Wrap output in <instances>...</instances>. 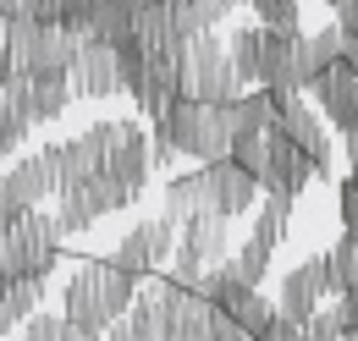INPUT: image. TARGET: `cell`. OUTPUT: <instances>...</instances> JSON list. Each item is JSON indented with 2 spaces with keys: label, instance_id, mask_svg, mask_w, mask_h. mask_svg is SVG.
<instances>
[{
  "label": "cell",
  "instance_id": "cell-4",
  "mask_svg": "<svg viewBox=\"0 0 358 341\" xmlns=\"http://www.w3.org/2000/svg\"><path fill=\"white\" fill-rule=\"evenodd\" d=\"M243 88H248V83L237 78L231 50H226V39H215V28L199 34V39H187V50H182V94H187V99L231 105Z\"/></svg>",
  "mask_w": 358,
  "mask_h": 341
},
{
  "label": "cell",
  "instance_id": "cell-10",
  "mask_svg": "<svg viewBox=\"0 0 358 341\" xmlns=\"http://www.w3.org/2000/svg\"><path fill=\"white\" fill-rule=\"evenodd\" d=\"M303 28H265V50H259V88H281V94H303Z\"/></svg>",
  "mask_w": 358,
  "mask_h": 341
},
{
  "label": "cell",
  "instance_id": "cell-6",
  "mask_svg": "<svg viewBox=\"0 0 358 341\" xmlns=\"http://www.w3.org/2000/svg\"><path fill=\"white\" fill-rule=\"evenodd\" d=\"M133 198H138V193L122 182V176H116V170H99L94 182H83V187H66V193H61V215H55V220H61V231L72 237V231H89L99 215L127 210Z\"/></svg>",
  "mask_w": 358,
  "mask_h": 341
},
{
  "label": "cell",
  "instance_id": "cell-12",
  "mask_svg": "<svg viewBox=\"0 0 358 341\" xmlns=\"http://www.w3.org/2000/svg\"><path fill=\"white\" fill-rule=\"evenodd\" d=\"M314 105L325 110V122L342 132V138H353L358 132V72L348 66V61H336V66H325L320 78L309 83Z\"/></svg>",
  "mask_w": 358,
  "mask_h": 341
},
{
  "label": "cell",
  "instance_id": "cell-3",
  "mask_svg": "<svg viewBox=\"0 0 358 341\" xmlns=\"http://www.w3.org/2000/svg\"><path fill=\"white\" fill-rule=\"evenodd\" d=\"M61 242H66L61 220L45 215V210H28L0 237V281H22V275L50 281V270H55V259H61Z\"/></svg>",
  "mask_w": 358,
  "mask_h": 341
},
{
  "label": "cell",
  "instance_id": "cell-38",
  "mask_svg": "<svg viewBox=\"0 0 358 341\" xmlns=\"http://www.w3.org/2000/svg\"><path fill=\"white\" fill-rule=\"evenodd\" d=\"M99 341H138V336H133V331H127V319H116V325H110V331H105V336H99Z\"/></svg>",
  "mask_w": 358,
  "mask_h": 341
},
{
  "label": "cell",
  "instance_id": "cell-7",
  "mask_svg": "<svg viewBox=\"0 0 358 341\" xmlns=\"http://www.w3.org/2000/svg\"><path fill=\"white\" fill-rule=\"evenodd\" d=\"M116 132H122V122H94V127L83 132V138H72V143H50V160H55V176H61V193L94 182L99 170L110 166Z\"/></svg>",
  "mask_w": 358,
  "mask_h": 341
},
{
  "label": "cell",
  "instance_id": "cell-37",
  "mask_svg": "<svg viewBox=\"0 0 358 341\" xmlns=\"http://www.w3.org/2000/svg\"><path fill=\"white\" fill-rule=\"evenodd\" d=\"M61 341H99V336H94V331H83V325H72V319H66V325H61Z\"/></svg>",
  "mask_w": 358,
  "mask_h": 341
},
{
  "label": "cell",
  "instance_id": "cell-15",
  "mask_svg": "<svg viewBox=\"0 0 358 341\" xmlns=\"http://www.w3.org/2000/svg\"><path fill=\"white\" fill-rule=\"evenodd\" d=\"M0 193H6L17 210H39L50 193H61V176H55V160H50V149L28 154V160H17V166L0 176Z\"/></svg>",
  "mask_w": 358,
  "mask_h": 341
},
{
  "label": "cell",
  "instance_id": "cell-18",
  "mask_svg": "<svg viewBox=\"0 0 358 341\" xmlns=\"http://www.w3.org/2000/svg\"><path fill=\"white\" fill-rule=\"evenodd\" d=\"M199 215H215V193H210V170H187L166 182V220L171 226H193Z\"/></svg>",
  "mask_w": 358,
  "mask_h": 341
},
{
  "label": "cell",
  "instance_id": "cell-2",
  "mask_svg": "<svg viewBox=\"0 0 358 341\" xmlns=\"http://www.w3.org/2000/svg\"><path fill=\"white\" fill-rule=\"evenodd\" d=\"M149 127H166L171 143H177V154H193V160H204V166L231 160V143H237L231 105H204V99H187V94H177V105H171L160 122H149Z\"/></svg>",
  "mask_w": 358,
  "mask_h": 341
},
{
  "label": "cell",
  "instance_id": "cell-16",
  "mask_svg": "<svg viewBox=\"0 0 358 341\" xmlns=\"http://www.w3.org/2000/svg\"><path fill=\"white\" fill-rule=\"evenodd\" d=\"M221 259H226V215H199L193 226H182V237H177V270L182 275H204Z\"/></svg>",
  "mask_w": 358,
  "mask_h": 341
},
{
  "label": "cell",
  "instance_id": "cell-17",
  "mask_svg": "<svg viewBox=\"0 0 358 341\" xmlns=\"http://www.w3.org/2000/svg\"><path fill=\"white\" fill-rule=\"evenodd\" d=\"M210 170V193H215V215H226V220H237V215H248L254 204H259V193H265V182L254 176V170H243L237 160H215Z\"/></svg>",
  "mask_w": 358,
  "mask_h": 341
},
{
  "label": "cell",
  "instance_id": "cell-8",
  "mask_svg": "<svg viewBox=\"0 0 358 341\" xmlns=\"http://www.w3.org/2000/svg\"><path fill=\"white\" fill-rule=\"evenodd\" d=\"M270 99H275V127L287 132L303 154L314 160L320 176H331V138H325V122H320V110L303 105L298 94H281V88H270Z\"/></svg>",
  "mask_w": 358,
  "mask_h": 341
},
{
  "label": "cell",
  "instance_id": "cell-33",
  "mask_svg": "<svg viewBox=\"0 0 358 341\" xmlns=\"http://www.w3.org/2000/svg\"><path fill=\"white\" fill-rule=\"evenodd\" d=\"M259 341H314V336H309V325H292L287 314H275V325H270Z\"/></svg>",
  "mask_w": 358,
  "mask_h": 341
},
{
  "label": "cell",
  "instance_id": "cell-39",
  "mask_svg": "<svg viewBox=\"0 0 358 341\" xmlns=\"http://www.w3.org/2000/svg\"><path fill=\"white\" fill-rule=\"evenodd\" d=\"M348 166L358 170V132H353V138H348Z\"/></svg>",
  "mask_w": 358,
  "mask_h": 341
},
{
  "label": "cell",
  "instance_id": "cell-27",
  "mask_svg": "<svg viewBox=\"0 0 358 341\" xmlns=\"http://www.w3.org/2000/svg\"><path fill=\"white\" fill-rule=\"evenodd\" d=\"M331 281H336V298L358 281V242L353 237H336V248H331Z\"/></svg>",
  "mask_w": 358,
  "mask_h": 341
},
{
  "label": "cell",
  "instance_id": "cell-19",
  "mask_svg": "<svg viewBox=\"0 0 358 341\" xmlns=\"http://www.w3.org/2000/svg\"><path fill=\"white\" fill-rule=\"evenodd\" d=\"M149 166H155V154H149V132L138 127V122H122V132H116V149H110V166L133 193H143V182H149Z\"/></svg>",
  "mask_w": 358,
  "mask_h": 341
},
{
  "label": "cell",
  "instance_id": "cell-41",
  "mask_svg": "<svg viewBox=\"0 0 358 341\" xmlns=\"http://www.w3.org/2000/svg\"><path fill=\"white\" fill-rule=\"evenodd\" d=\"M6 78H11V72H6V55H0V88H6Z\"/></svg>",
  "mask_w": 358,
  "mask_h": 341
},
{
  "label": "cell",
  "instance_id": "cell-5",
  "mask_svg": "<svg viewBox=\"0 0 358 341\" xmlns=\"http://www.w3.org/2000/svg\"><path fill=\"white\" fill-rule=\"evenodd\" d=\"M160 298H166V341H215V303L204 298L199 275L171 270L160 281Z\"/></svg>",
  "mask_w": 358,
  "mask_h": 341
},
{
  "label": "cell",
  "instance_id": "cell-24",
  "mask_svg": "<svg viewBox=\"0 0 358 341\" xmlns=\"http://www.w3.org/2000/svg\"><path fill=\"white\" fill-rule=\"evenodd\" d=\"M226 50H231L237 78H243V83H259V50H265V28H237V34L226 39Z\"/></svg>",
  "mask_w": 358,
  "mask_h": 341
},
{
  "label": "cell",
  "instance_id": "cell-1",
  "mask_svg": "<svg viewBox=\"0 0 358 341\" xmlns=\"http://www.w3.org/2000/svg\"><path fill=\"white\" fill-rule=\"evenodd\" d=\"M138 298V281L116 264V259H83V270L66 281V292H61V308H66V319L72 325H83L94 336H105Z\"/></svg>",
  "mask_w": 358,
  "mask_h": 341
},
{
  "label": "cell",
  "instance_id": "cell-43",
  "mask_svg": "<svg viewBox=\"0 0 358 341\" xmlns=\"http://www.w3.org/2000/svg\"><path fill=\"white\" fill-rule=\"evenodd\" d=\"M0 336H6V331H0Z\"/></svg>",
  "mask_w": 358,
  "mask_h": 341
},
{
  "label": "cell",
  "instance_id": "cell-21",
  "mask_svg": "<svg viewBox=\"0 0 358 341\" xmlns=\"http://www.w3.org/2000/svg\"><path fill=\"white\" fill-rule=\"evenodd\" d=\"M342 55H348V34H342V22H331V28L309 34V39H303V94H309V83L325 72V66H336Z\"/></svg>",
  "mask_w": 358,
  "mask_h": 341
},
{
  "label": "cell",
  "instance_id": "cell-36",
  "mask_svg": "<svg viewBox=\"0 0 358 341\" xmlns=\"http://www.w3.org/2000/svg\"><path fill=\"white\" fill-rule=\"evenodd\" d=\"M342 308H348V331H358V281L342 292Z\"/></svg>",
  "mask_w": 358,
  "mask_h": 341
},
{
  "label": "cell",
  "instance_id": "cell-26",
  "mask_svg": "<svg viewBox=\"0 0 358 341\" xmlns=\"http://www.w3.org/2000/svg\"><path fill=\"white\" fill-rule=\"evenodd\" d=\"M221 314H231V319H237L243 331H254V336H265L270 325H275V314H281V308H275V303H265L259 292H248V298L237 303V308H221Z\"/></svg>",
  "mask_w": 358,
  "mask_h": 341
},
{
  "label": "cell",
  "instance_id": "cell-14",
  "mask_svg": "<svg viewBox=\"0 0 358 341\" xmlns=\"http://www.w3.org/2000/svg\"><path fill=\"white\" fill-rule=\"evenodd\" d=\"M270 166H265V193H287V198H298V193H303V187H309L314 176H320V170H314V160L309 154H303V149H298V143H292V138H287V132L275 127V122H270Z\"/></svg>",
  "mask_w": 358,
  "mask_h": 341
},
{
  "label": "cell",
  "instance_id": "cell-32",
  "mask_svg": "<svg viewBox=\"0 0 358 341\" xmlns=\"http://www.w3.org/2000/svg\"><path fill=\"white\" fill-rule=\"evenodd\" d=\"M336 215H342V237L358 242V170L336 187Z\"/></svg>",
  "mask_w": 358,
  "mask_h": 341
},
{
  "label": "cell",
  "instance_id": "cell-42",
  "mask_svg": "<svg viewBox=\"0 0 358 341\" xmlns=\"http://www.w3.org/2000/svg\"><path fill=\"white\" fill-rule=\"evenodd\" d=\"M171 6H187V0H171Z\"/></svg>",
  "mask_w": 358,
  "mask_h": 341
},
{
  "label": "cell",
  "instance_id": "cell-13",
  "mask_svg": "<svg viewBox=\"0 0 358 341\" xmlns=\"http://www.w3.org/2000/svg\"><path fill=\"white\" fill-rule=\"evenodd\" d=\"M66 83H72V99H110V94H122V61H116V44H94L89 39L83 50H78Z\"/></svg>",
  "mask_w": 358,
  "mask_h": 341
},
{
  "label": "cell",
  "instance_id": "cell-30",
  "mask_svg": "<svg viewBox=\"0 0 358 341\" xmlns=\"http://www.w3.org/2000/svg\"><path fill=\"white\" fill-rule=\"evenodd\" d=\"M309 336L314 341H342V336H348V308H342V298L331 303V308H320V314L309 319Z\"/></svg>",
  "mask_w": 358,
  "mask_h": 341
},
{
  "label": "cell",
  "instance_id": "cell-31",
  "mask_svg": "<svg viewBox=\"0 0 358 341\" xmlns=\"http://www.w3.org/2000/svg\"><path fill=\"white\" fill-rule=\"evenodd\" d=\"M259 28H298V0H248Z\"/></svg>",
  "mask_w": 358,
  "mask_h": 341
},
{
  "label": "cell",
  "instance_id": "cell-28",
  "mask_svg": "<svg viewBox=\"0 0 358 341\" xmlns=\"http://www.w3.org/2000/svg\"><path fill=\"white\" fill-rule=\"evenodd\" d=\"M28 127H34V122H28V116H22V110L6 99V88H0V160H6V154H11L22 138H28Z\"/></svg>",
  "mask_w": 358,
  "mask_h": 341
},
{
  "label": "cell",
  "instance_id": "cell-25",
  "mask_svg": "<svg viewBox=\"0 0 358 341\" xmlns=\"http://www.w3.org/2000/svg\"><path fill=\"white\" fill-rule=\"evenodd\" d=\"M231 160L243 170H254L259 182H265V166H270V132H237V143H231Z\"/></svg>",
  "mask_w": 358,
  "mask_h": 341
},
{
  "label": "cell",
  "instance_id": "cell-9",
  "mask_svg": "<svg viewBox=\"0 0 358 341\" xmlns=\"http://www.w3.org/2000/svg\"><path fill=\"white\" fill-rule=\"evenodd\" d=\"M177 237H182V231L166 220V215H160V220H143V226H133V231L122 237V248H116L110 259H116V264H122L133 281H143L149 270H160L166 259H177Z\"/></svg>",
  "mask_w": 358,
  "mask_h": 341
},
{
  "label": "cell",
  "instance_id": "cell-34",
  "mask_svg": "<svg viewBox=\"0 0 358 341\" xmlns=\"http://www.w3.org/2000/svg\"><path fill=\"white\" fill-rule=\"evenodd\" d=\"M215 341H259V336H254V331H243L231 314H221V308H215Z\"/></svg>",
  "mask_w": 358,
  "mask_h": 341
},
{
  "label": "cell",
  "instance_id": "cell-11",
  "mask_svg": "<svg viewBox=\"0 0 358 341\" xmlns=\"http://www.w3.org/2000/svg\"><path fill=\"white\" fill-rule=\"evenodd\" d=\"M325 292H336V281H331V254H314V259H303L298 270H287L275 308H281L292 325H309L314 314H320V298H325Z\"/></svg>",
  "mask_w": 358,
  "mask_h": 341
},
{
  "label": "cell",
  "instance_id": "cell-22",
  "mask_svg": "<svg viewBox=\"0 0 358 341\" xmlns=\"http://www.w3.org/2000/svg\"><path fill=\"white\" fill-rule=\"evenodd\" d=\"M138 34V11L133 6H122V0H105L99 11H94V22H89V39L94 44H127Z\"/></svg>",
  "mask_w": 358,
  "mask_h": 341
},
{
  "label": "cell",
  "instance_id": "cell-20",
  "mask_svg": "<svg viewBox=\"0 0 358 341\" xmlns=\"http://www.w3.org/2000/svg\"><path fill=\"white\" fill-rule=\"evenodd\" d=\"M39 303H45V281H39V275L6 281V286H0V331H17V325H28V319L39 314Z\"/></svg>",
  "mask_w": 358,
  "mask_h": 341
},
{
  "label": "cell",
  "instance_id": "cell-23",
  "mask_svg": "<svg viewBox=\"0 0 358 341\" xmlns=\"http://www.w3.org/2000/svg\"><path fill=\"white\" fill-rule=\"evenodd\" d=\"M292 204H298V198H287V193H265V204L254 215V242L275 248V242L287 237V226H292Z\"/></svg>",
  "mask_w": 358,
  "mask_h": 341
},
{
  "label": "cell",
  "instance_id": "cell-29",
  "mask_svg": "<svg viewBox=\"0 0 358 341\" xmlns=\"http://www.w3.org/2000/svg\"><path fill=\"white\" fill-rule=\"evenodd\" d=\"M270 254H275V248H265V242H254V237H248V242L237 248L231 264H237V275H243L248 286H259V281H265V270H270Z\"/></svg>",
  "mask_w": 358,
  "mask_h": 341
},
{
  "label": "cell",
  "instance_id": "cell-40",
  "mask_svg": "<svg viewBox=\"0 0 358 341\" xmlns=\"http://www.w3.org/2000/svg\"><path fill=\"white\" fill-rule=\"evenodd\" d=\"M122 6H133V11H143V6H155V0H122Z\"/></svg>",
  "mask_w": 358,
  "mask_h": 341
},
{
  "label": "cell",
  "instance_id": "cell-35",
  "mask_svg": "<svg viewBox=\"0 0 358 341\" xmlns=\"http://www.w3.org/2000/svg\"><path fill=\"white\" fill-rule=\"evenodd\" d=\"M22 215H28V210H17V204H11L6 193H0V237H6V231H11V226H17Z\"/></svg>",
  "mask_w": 358,
  "mask_h": 341
}]
</instances>
